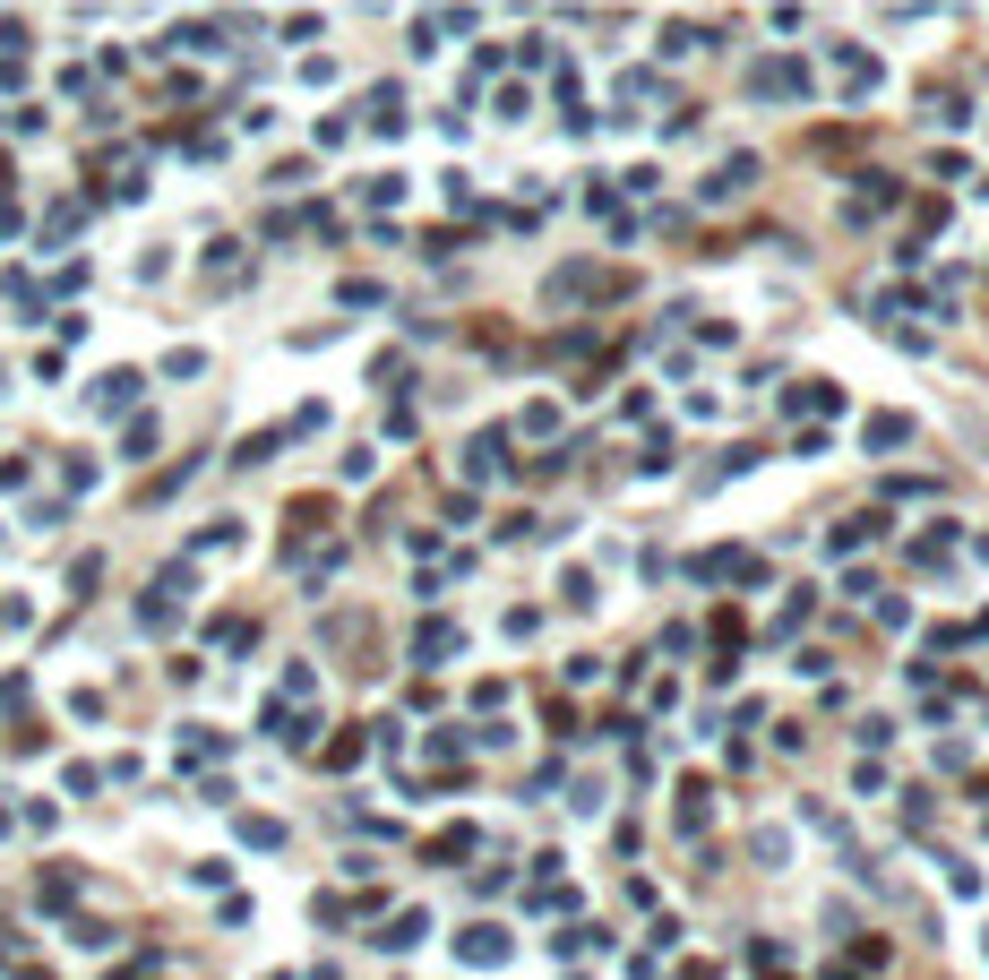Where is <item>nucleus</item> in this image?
<instances>
[{
  "mask_svg": "<svg viewBox=\"0 0 989 980\" xmlns=\"http://www.w3.org/2000/svg\"><path fill=\"white\" fill-rule=\"evenodd\" d=\"M456 955H465V963H499V955H508V938H499V929H465V946H456Z\"/></svg>",
  "mask_w": 989,
  "mask_h": 980,
  "instance_id": "obj_1",
  "label": "nucleus"
},
{
  "mask_svg": "<svg viewBox=\"0 0 989 980\" xmlns=\"http://www.w3.org/2000/svg\"><path fill=\"white\" fill-rule=\"evenodd\" d=\"M129 396H138V370H112V379H104V396H95V405H104V413H121Z\"/></svg>",
  "mask_w": 989,
  "mask_h": 980,
  "instance_id": "obj_2",
  "label": "nucleus"
}]
</instances>
